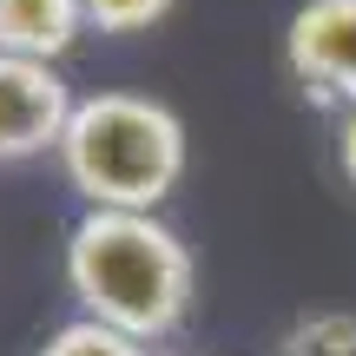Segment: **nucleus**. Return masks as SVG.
<instances>
[{"mask_svg":"<svg viewBox=\"0 0 356 356\" xmlns=\"http://www.w3.org/2000/svg\"><path fill=\"white\" fill-rule=\"evenodd\" d=\"M277 356H356V310H310L277 337Z\"/></svg>","mask_w":356,"mask_h":356,"instance_id":"obj_6","label":"nucleus"},{"mask_svg":"<svg viewBox=\"0 0 356 356\" xmlns=\"http://www.w3.org/2000/svg\"><path fill=\"white\" fill-rule=\"evenodd\" d=\"M73 106L79 99L60 79V66L0 53V165H26V159L60 152Z\"/></svg>","mask_w":356,"mask_h":356,"instance_id":"obj_3","label":"nucleus"},{"mask_svg":"<svg viewBox=\"0 0 356 356\" xmlns=\"http://www.w3.org/2000/svg\"><path fill=\"white\" fill-rule=\"evenodd\" d=\"M86 33V7L79 0H0V53L60 66Z\"/></svg>","mask_w":356,"mask_h":356,"instance_id":"obj_5","label":"nucleus"},{"mask_svg":"<svg viewBox=\"0 0 356 356\" xmlns=\"http://www.w3.org/2000/svg\"><path fill=\"white\" fill-rule=\"evenodd\" d=\"M40 356H152V350H145L139 337H126V330H106V323H92V317H73V323H60V330L47 337Z\"/></svg>","mask_w":356,"mask_h":356,"instance_id":"obj_7","label":"nucleus"},{"mask_svg":"<svg viewBox=\"0 0 356 356\" xmlns=\"http://www.w3.org/2000/svg\"><path fill=\"white\" fill-rule=\"evenodd\" d=\"M53 159L86 211H159L185 178V119L152 92H86Z\"/></svg>","mask_w":356,"mask_h":356,"instance_id":"obj_2","label":"nucleus"},{"mask_svg":"<svg viewBox=\"0 0 356 356\" xmlns=\"http://www.w3.org/2000/svg\"><path fill=\"white\" fill-rule=\"evenodd\" d=\"M337 172L356 185V113H343L337 119Z\"/></svg>","mask_w":356,"mask_h":356,"instance_id":"obj_9","label":"nucleus"},{"mask_svg":"<svg viewBox=\"0 0 356 356\" xmlns=\"http://www.w3.org/2000/svg\"><path fill=\"white\" fill-rule=\"evenodd\" d=\"M92 33H145L152 20H165L172 0H79Z\"/></svg>","mask_w":356,"mask_h":356,"instance_id":"obj_8","label":"nucleus"},{"mask_svg":"<svg viewBox=\"0 0 356 356\" xmlns=\"http://www.w3.org/2000/svg\"><path fill=\"white\" fill-rule=\"evenodd\" d=\"M284 66L310 99L356 113V0H304L284 26Z\"/></svg>","mask_w":356,"mask_h":356,"instance_id":"obj_4","label":"nucleus"},{"mask_svg":"<svg viewBox=\"0 0 356 356\" xmlns=\"http://www.w3.org/2000/svg\"><path fill=\"white\" fill-rule=\"evenodd\" d=\"M66 291L79 317L152 350L191 317L198 264L159 211H79V225L66 231Z\"/></svg>","mask_w":356,"mask_h":356,"instance_id":"obj_1","label":"nucleus"}]
</instances>
